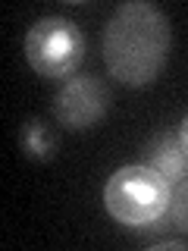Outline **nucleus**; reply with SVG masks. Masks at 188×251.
I'll return each mask as SVG.
<instances>
[{
    "label": "nucleus",
    "mask_w": 188,
    "mask_h": 251,
    "mask_svg": "<svg viewBox=\"0 0 188 251\" xmlns=\"http://www.w3.org/2000/svg\"><path fill=\"white\" fill-rule=\"evenodd\" d=\"M107 107H110L107 88H104V82L94 78V75L69 78L57 91V98H53V116H57V123L69 132H85V129H91V126H97L104 120Z\"/></svg>",
    "instance_id": "20e7f679"
},
{
    "label": "nucleus",
    "mask_w": 188,
    "mask_h": 251,
    "mask_svg": "<svg viewBox=\"0 0 188 251\" xmlns=\"http://www.w3.org/2000/svg\"><path fill=\"white\" fill-rule=\"evenodd\" d=\"M169 248H185V242H157L154 251H169Z\"/></svg>",
    "instance_id": "1a4fd4ad"
},
{
    "label": "nucleus",
    "mask_w": 188,
    "mask_h": 251,
    "mask_svg": "<svg viewBox=\"0 0 188 251\" xmlns=\"http://www.w3.org/2000/svg\"><path fill=\"white\" fill-rule=\"evenodd\" d=\"M169 57V19L154 3H122L104 28V63L116 82L151 85Z\"/></svg>",
    "instance_id": "f257e3e1"
},
{
    "label": "nucleus",
    "mask_w": 188,
    "mask_h": 251,
    "mask_svg": "<svg viewBox=\"0 0 188 251\" xmlns=\"http://www.w3.org/2000/svg\"><path fill=\"white\" fill-rule=\"evenodd\" d=\"M169 220L176 223V229L188 232V176L182 182L172 185V201H169Z\"/></svg>",
    "instance_id": "0eeeda50"
},
{
    "label": "nucleus",
    "mask_w": 188,
    "mask_h": 251,
    "mask_svg": "<svg viewBox=\"0 0 188 251\" xmlns=\"http://www.w3.org/2000/svg\"><path fill=\"white\" fill-rule=\"evenodd\" d=\"M19 148L25 151L28 160L47 163L53 157V135L47 132V126L41 120H25L19 129Z\"/></svg>",
    "instance_id": "423d86ee"
},
{
    "label": "nucleus",
    "mask_w": 188,
    "mask_h": 251,
    "mask_svg": "<svg viewBox=\"0 0 188 251\" xmlns=\"http://www.w3.org/2000/svg\"><path fill=\"white\" fill-rule=\"evenodd\" d=\"M144 167H151L154 173H160L169 185L182 182V179L188 176V154H185L179 135H169V132L157 135L151 145H147Z\"/></svg>",
    "instance_id": "39448f33"
},
{
    "label": "nucleus",
    "mask_w": 188,
    "mask_h": 251,
    "mask_svg": "<svg viewBox=\"0 0 188 251\" xmlns=\"http://www.w3.org/2000/svg\"><path fill=\"white\" fill-rule=\"evenodd\" d=\"M25 57L28 66L44 78L72 75L85 60V38L69 19H38L25 35Z\"/></svg>",
    "instance_id": "7ed1b4c3"
},
{
    "label": "nucleus",
    "mask_w": 188,
    "mask_h": 251,
    "mask_svg": "<svg viewBox=\"0 0 188 251\" xmlns=\"http://www.w3.org/2000/svg\"><path fill=\"white\" fill-rule=\"evenodd\" d=\"M179 141H182V148H185V154H188V113H185L182 126H179Z\"/></svg>",
    "instance_id": "6e6552de"
},
{
    "label": "nucleus",
    "mask_w": 188,
    "mask_h": 251,
    "mask_svg": "<svg viewBox=\"0 0 188 251\" xmlns=\"http://www.w3.org/2000/svg\"><path fill=\"white\" fill-rule=\"evenodd\" d=\"M169 201L172 185L144 163L116 170L104 188L107 214L129 229H154L163 223V217H169Z\"/></svg>",
    "instance_id": "f03ea898"
}]
</instances>
